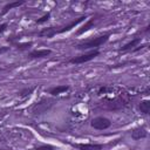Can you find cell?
Returning <instances> with one entry per match:
<instances>
[{
    "label": "cell",
    "mask_w": 150,
    "mask_h": 150,
    "mask_svg": "<svg viewBox=\"0 0 150 150\" xmlns=\"http://www.w3.org/2000/svg\"><path fill=\"white\" fill-rule=\"evenodd\" d=\"M109 34H103V35H100V36H96V38H93V39H89L87 41H83L81 43H79L76 46V49L79 50H87V49H97L100 46L104 45L108 40H109Z\"/></svg>",
    "instance_id": "obj_1"
},
{
    "label": "cell",
    "mask_w": 150,
    "mask_h": 150,
    "mask_svg": "<svg viewBox=\"0 0 150 150\" xmlns=\"http://www.w3.org/2000/svg\"><path fill=\"white\" fill-rule=\"evenodd\" d=\"M100 55V50L98 49H93V50H89L88 53H83L79 56H74L69 60L70 63L73 64H81V63H84V62H88V61H91L93 59H95L96 56Z\"/></svg>",
    "instance_id": "obj_2"
},
{
    "label": "cell",
    "mask_w": 150,
    "mask_h": 150,
    "mask_svg": "<svg viewBox=\"0 0 150 150\" xmlns=\"http://www.w3.org/2000/svg\"><path fill=\"white\" fill-rule=\"evenodd\" d=\"M90 125L96 130H105V129L110 128L111 121L104 116H97L90 121Z\"/></svg>",
    "instance_id": "obj_3"
},
{
    "label": "cell",
    "mask_w": 150,
    "mask_h": 150,
    "mask_svg": "<svg viewBox=\"0 0 150 150\" xmlns=\"http://www.w3.org/2000/svg\"><path fill=\"white\" fill-rule=\"evenodd\" d=\"M84 19H87V16H86V15H84V16H80V18H77V19H75V20H73V21H71V22H69L68 25H66V26H63L62 28L57 29V30H56V34H62V33L69 32L70 29L75 28L79 23H81L82 21H84Z\"/></svg>",
    "instance_id": "obj_4"
},
{
    "label": "cell",
    "mask_w": 150,
    "mask_h": 150,
    "mask_svg": "<svg viewBox=\"0 0 150 150\" xmlns=\"http://www.w3.org/2000/svg\"><path fill=\"white\" fill-rule=\"evenodd\" d=\"M73 145L79 150H102L103 149V145L97 143H77Z\"/></svg>",
    "instance_id": "obj_5"
},
{
    "label": "cell",
    "mask_w": 150,
    "mask_h": 150,
    "mask_svg": "<svg viewBox=\"0 0 150 150\" xmlns=\"http://www.w3.org/2000/svg\"><path fill=\"white\" fill-rule=\"evenodd\" d=\"M50 54H52L50 49H34L29 52L28 57L29 59H42V57H47Z\"/></svg>",
    "instance_id": "obj_6"
},
{
    "label": "cell",
    "mask_w": 150,
    "mask_h": 150,
    "mask_svg": "<svg viewBox=\"0 0 150 150\" xmlns=\"http://www.w3.org/2000/svg\"><path fill=\"white\" fill-rule=\"evenodd\" d=\"M146 136H148V131H146V129H145L144 127L135 128V129L131 131V137H132V139H135V141L145 138Z\"/></svg>",
    "instance_id": "obj_7"
},
{
    "label": "cell",
    "mask_w": 150,
    "mask_h": 150,
    "mask_svg": "<svg viewBox=\"0 0 150 150\" xmlns=\"http://www.w3.org/2000/svg\"><path fill=\"white\" fill-rule=\"evenodd\" d=\"M138 43H141V38H134L131 41H129L128 43L123 45V46L118 49V52H128V50H132L135 47L138 46Z\"/></svg>",
    "instance_id": "obj_8"
},
{
    "label": "cell",
    "mask_w": 150,
    "mask_h": 150,
    "mask_svg": "<svg viewBox=\"0 0 150 150\" xmlns=\"http://www.w3.org/2000/svg\"><path fill=\"white\" fill-rule=\"evenodd\" d=\"M69 90V86L67 84H60V86H56V87H53L49 89V94L53 95V96H57L60 94H63L66 91Z\"/></svg>",
    "instance_id": "obj_9"
},
{
    "label": "cell",
    "mask_w": 150,
    "mask_h": 150,
    "mask_svg": "<svg viewBox=\"0 0 150 150\" xmlns=\"http://www.w3.org/2000/svg\"><path fill=\"white\" fill-rule=\"evenodd\" d=\"M23 4H25V0H20V1H13V2H8V4H6V5L4 6L2 11L0 12V15H5L6 13H8V12H9V9H12V8H15V7H19V6L23 5Z\"/></svg>",
    "instance_id": "obj_10"
},
{
    "label": "cell",
    "mask_w": 150,
    "mask_h": 150,
    "mask_svg": "<svg viewBox=\"0 0 150 150\" xmlns=\"http://www.w3.org/2000/svg\"><path fill=\"white\" fill-rule=\"evenodd\" d=\"M56 28L55 27H48V28H42L40 32H39V36L41 38H47V39H50L53 38L54 35H56Z\"/></svg>",
    "instance_id": "obj_11"
},
{
    "label": "cell",
    "mask_w": 150,
    "mask_h": 150,
    "mask_svg": "<svg viewBox=\"0 0 150 150\" xmlns=\"http://www.w3.org/2000/svg\"><path fill=\"white\" fill-rule=\"evenodd\" d=\"M138 109L142 114L148 115L150 112V101L149 100H142L138 104Z\"/></svg>",
    "instance_id": "obj_12"
},
{
    "label": "cell",
    "mask_w": 150,
    "mask_h": 150,
    "mask_svg": "<svg viewBox=\"0 0 150 150\" xmlns=\"http://www.w3.org/2000/svg\"><path fill=\"white\" fill-rule=\"evenodd\" d=\"M94 27V19H89L81 28H79L77 29V32H76V35H81V34H83V33H86L87 30H89L90 28H93Z\"/></svg>",
    "instance_id": "obj_13"
},
{
    "label": "cell",
    "mask_w": 150,
    "mask_h": 150,
    "mask_svg": "<svg viewBox=\"0 0 150 150\" xmlns=\"http://www.w3.org/2000/svg\"><path fill=\"white\" fill-rule=\"evenodd\" d=\"M49 18H50V12H47V13H46L45 15H42L40 19L35 20V23H36V25H42V23L47 22V21L49 20Z\"/></svg>",
    "instance_id": "obj_14"
},
{
    "label": "cell",
    "mask_w": 150,
    "mask_h": 150,
    "mask_svg": "<svg viewBox=\"0 0 150 150\" xmlns=\"http://www.w3.org/2000/svg\"><path fill=\"white\" fill-rule=\"evenodd\" d=\"M32 46H33V43H32V42H23V43H18V45H16V49H19V50H26V49L30 48Z\"/></svg>",
    "instance_id": "obj_15"
},
{
    "label": "cell",
    "mask_w": 150,
    "mask_h": 150,
    "mask_svg": "<svg viewBox=\"0 0 150 150\" xmlns=\"http://www.w3.org/2000/svg\"><path fill=\"white\" fill-rule=\"evenodd\" d=\"M34 90V87H32V88H26V89H23V90H21L20 91V96L21 97H25V96H28L29 94H32V91Z\"/></svg>",
    "instance_id": "obj_16"
},
{
    "label": "cell",
    "mask_w": 150,
    "mask_h": 150,
    "mask_svg": "<svg viewBox=\"0 0 150 150\" xmlns=\"http://www.w3.org/2000/svg\"><path fill=\"white\" fill-rule=\"evenodd\" d=\"M35 150H54V146L50 144H42L35 148Z\"/></svg>",
    "instance_id": "obj_17"
},
{
    "label": "cell",
    "mask_w": 150,
    "mask_h": 150,
    "mask_svg": "<svg viewBox=\"0 0 150 150\" xmlns=\"http://www.w3.org/2000/svg\"><path fill=\"white\" fill-rule=\"evenodd\" d=\"M7 27H8L7 22H4V23H1V25H0V34H1V33H4V32L7 29Z\"/></svg>",
    "instance_id": "obj_18"
},
{
    "label": "cell",
    "mask_w": 150,
    "mask_h": 150,
    "mask_svg": "<svg viewBox=\"0 0 150 150\" xmlns=\"http://www.w3.org/2000/svg\"><path fill=\"white\" fill-rule=\"evenodd\" d=\"M9 49H11L9 47H7V46H2V47H0V54H5V53H7Z\"/></svg>",
    "instance_id": "obj_19"
},
{
    "label": "cell",
    "mask_w": 150,
    "mask_h": 150,
    "mask_svg": "<svg viewBox=\"0 0 150 150\" xmlns=\"http://www.w3.org/2000/svg\"><path fill=\"white\" fill-rule=\"evenodd\" d=\"M1 70H2V68H1V67H0V71H1Z\"/></svg>",
    "instance_id": "obj_20"
}]
</instances>
